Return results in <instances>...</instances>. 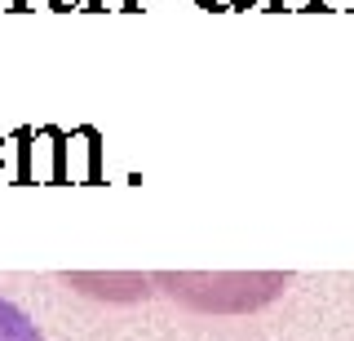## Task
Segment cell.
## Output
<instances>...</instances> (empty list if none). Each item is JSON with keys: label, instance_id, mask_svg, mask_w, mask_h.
<instances>
[{"label": "cell", "instance_id": "cell-1", "mask_svg": "<svg viewBox=\"0 0 354 341\" xmlns=\"http://www.w3.org/2000/svg\"><path fill=\"white\" fill-rule=\"evenodd\" d=\"M0 341H44V333L31 324V315L9 297H0Z\"/></svg>", "mask_w": 354, "mask_h": 341}]
</instances>
